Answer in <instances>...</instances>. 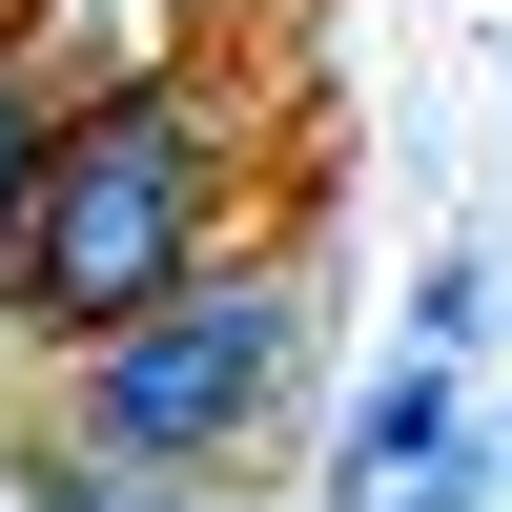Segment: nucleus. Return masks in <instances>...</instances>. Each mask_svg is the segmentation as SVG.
Listing matches in <instances>:
<instances>
[{"label":"nucleus","instance_id":"f257e3e1","mask_svg":"<svg viewBox=\"0 0 512 512\" xmlns=\"http://www.w3.org/2000/svg\"><path fill=\"white\" fill-rule=\"evenodd\" d=\"M226 82L205 62H123V82H62L21 164V226H0V328L21 349H82V328L164 308V287L226 246Z\"/></svg>","mask_w":512,"mask_h":512},{"label":"nucleus","instance_id":"f03ea898","mask_svg":"<svg viewBox=\"0 0 512 512\" xmlns=\"http://www.w3.org/2000/svg\"><path fill=\"white\" fill-rule=\"evenodd\" d=\"M62 369V451H144V472H246V431L287 410V369H308V267H226L205 246L164 308L82 328Z\"/></svg>","mask_w":512,"mask_h":512},{"label":"nucleus","instance_id":"7ed1b4c3","mask_svg":"<svg viewBox=\"0 0 512 512\" xmlns=\"http://www.w3.org/2000/svg\"><path fill=\"white\" fill-rule=\"evenodd\" d=\"M0 512H246L226 472H144V451H0Z\"/></svg>","mask_w":512,"mask_h":512},{"label":"nucleus","instance_id":"20e7f679","mask_svg":"<svg viewBox=\"0 0 512 512\" xmlns=\"http://www.w3.org/2000/svg\"><path fill=\"white\" fill-rule=\"evenodd\" d=\"M431 451H451V349H410L390 390L349 410V472H328V512H390V472H431Z\"/></svg>","mask_w":512,"mask_h":512},{"label":"nucleus","instance_id":"39448f33","mask_svg":"<svg viewBox=\"0 0 512 512\" xmlns=\"http://www.w3.org/2000/svg\"><path fill=\"white\" fill-rule=\"evenodd\" d=\"M41 123H62V62L0 21V226H21V164H41Z\"/></svg>","mask_w":512,"mask_h":512},{"label":"nucleus","instance_id":"423d86ee","mask_svg":"<svg viewBox=\"0 0 512 512\" xmlns=\"http://www.w3.org/2000/svg\"><path fill=\"white\" fill-rule=\"evenodd\" d=\"M492 328V246H431V287H410V349H472Z\"/></svg>","mask_w":512,"mask_h":512},{"label":"nucleus","instance_id":"0eeeda50","mask_svg":"<svg viewBox=\"0 0 512 512\" xmlns=\"http://www.w3.org/2000/svg\"><path fill=\"white\" fill-rule=\"evenodd\" d=\"M0 21H21V0H0Z\"/></svg>","mask_w":512,"mask_h":512}]
</instances>
